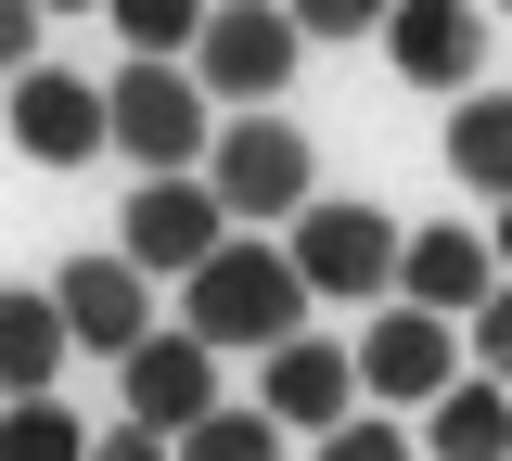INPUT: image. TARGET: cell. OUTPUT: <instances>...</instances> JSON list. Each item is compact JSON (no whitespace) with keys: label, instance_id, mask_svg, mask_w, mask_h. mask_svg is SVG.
I'll list each match as a JSON object with an SVG mask.
<instances>
[{"label":"cell","instance_id":"6da1fadb","mask_svg":"<svg viewBox=\"0 0 512 461\" xmlns=\"http://www.w3.org/2000/svg\"><path fill=\"white\" fill-rule=\"evenodd\" d=\"M180 333H192V346H256V359L295 346V333H308V282H295V257H282L269 231H231V244L180 282Z\"/></svg>","mask_w":512,"mask_h":461},{"label":"cell","instance_id":"7a4b0ae2","mask_svg":"<svg viewBox=\"0 0 512 461\" xmlns=\"http://www.w3.org/2000/svg\"><path fill=\"white\" fill-rule=\"evenodd\" d=\"M397 218L384 205H359V193H320L295 231H282V257H295V282L308 295H333V308H397Z\"/></svg>","mask_w":512,"mask_h":461},{"label":"cell","instance_id":"3957f363","mask_svg":"<svg viewBox=\"0 0 512 461\" xmlns=\"http://www.w3.org/2000/svg\"><path fill=\"white\" fill-rule=\"evenodd\" d=\"M103 116H116V154L141 167V180H205V154H218L205 77L192 65H116L103 77Z\"/></svg>","mask_w":512,"mask_h":461},{"label":"cell","instance_id":"277c9868","mask_svg":"<svg viewBox=\"0 0 512 461\" xmlns=\"http://www.w3.org/2000/svg\"><path fill=\"white\" fill-rule=\"evenodd\" d=\"M205 193L231 205V231H295L308 218V129H282V116H231L218 154H205Z\"/></svg>","mask_w":512,"mask_h":461},{"label":"cell","instance_id":"5b68a950","mask_svg":"<svg viewBox=\"0 0 512 461\" xmlns=\"http://www.w3.org/2000/svg\"><path fill=\"white\" fill-rule=\"evenodd\" d=\"M231 244V205L205 193V180H128V205H116V257L141 269V282H167V269H205Z\"/></svg>","mask_w":512,"mask_h":461},{"label":"cell","instance_id":"8992f818","mask_svg":"<svg viewBox=\"0 0 512 461\" xmlns=\"http://www.w3.org/2000/svg\"><path fill=\"white\" fill-rule=\"evenodd\" d=\"M448 385H474V346H461V321L372 308V333H359V397H384V410H436Z\"/></svg>","mask_w":512,"mask_h":461},{"label":"cell","instance_id":"52a82bcc","mask_svg":"<svg viewBox=\"0 0 512 461\" xmlns=\"http://www.w3.org/2000/svg\"><path fill=\"white\" fill-rule=\"evenodd\" d=\"M308 65V39H295V13L282 0H231L218 26H205V52H192V77H205V103H244V116H269V90Z\"/></svg>","mask_w":512,"mask_h":461},{"label":"cell","instance_id":"ba28073f","mask_svg":"<svg viewBox=\"0 0 512 461\" xmlns=\"http://www.w3.org/2000/svg\"><path fill=\"white\" fill-rule=\"evenodd\" d=\"M256 410L282 423V436H346L359 423V346H333V333H295V346H269V372H256Z\"/></svg>","mask_w":512,"mask_h":461},{"label":"cell","instance_id":"9c48e42d","mask_svg":"<svg viewBox=\"0 0 512 461\" xmlns=\"http://www.w3.org/2000/svg\"><path fill=\"white\" fill-rule=\"evenodd\" d=\"M52 308H64V333H77L90 359H116V372L154 346V282H141L128 257H64L52 269Z\"/></svg>","mask_w":512,"mask_h":461},{"label":"cell","instance_id":"30bf717a","mask_svg":"<svg viewBox=\"0 0 512 461\" xmlns=\"http://www.w3.org/2000/svg\"><path fill=\"white\" fill-rule=\"evenodd\" d=\"M0 129H13V154H26V167H90V154L116 141V116H103V77L39 65L13 103H0Z\"/></svg>","mask_w":512,"mask_h":461},{"label":"cell","instance_id":"8fae6325","mask_svg":"<svg viewBox=\"0 0 512 461\" xmlns=\"http://www.w3.org/2000/svg\"><path fill=\"white\" fill-rule=\"evenodd\" d=\"M116 397H128V423L167 436V449H180L205 410H231V397H218V346H192V333H154V346L116 372Z\"/></svg>","mask_w":512,"mask_h":461},{"label":"cell","instance_id":"7c38bea8","mask_svg":"<svg viewBox=\"0 0 512 461\" xmlns=\"http://www.w3.org/2000/svg\"><path fill=\"white\" fill-rule=\"evenodd\" d=\"M384 52H397V77H410V90L474 103V77H487V13H474V0H397Z\"/></svg>","mask_w":512,"mask_h":461},{"label":"cell","instance_id":"4fadbf2b","mask_svg":"<svg viewBox=\"0 0 512 461\" xmlns=\"http://www.w3.org/2000/svg\"><path fill=\"white\" fill-rule=\"evenodd\" d=\"M487 295H500L487 231H436V218H423V231L397 244V308H423V321H461V333H474V308H487Z\"/></svg>","mask_w":512,"mask_h":461},{"label":"cell","instance_id":"5bb4252c","mask_svg":"<svg viewBox=\"0 0 512 461\" xmlns=\"http://www.w3.org/2000/svg\"><path fill=\"white\" fill-rule=\"evenodd\" d=\"M77 359V333H64L52 282H0V410H26V397H52V372Z\"/></svg>","mask_w":512,"mask_h":461},{"label":"cell","instance_id":"9a60e30c","mask_svg":"<svg viewBox=\"0 0 512 461\" xmlns=\"http://www.w3.org/2000/svg\"><path fill=\"white\" fill-rule=\"evenodd\" d=\"M448 180H461V193H487V205H512V90L448 103Z\"/></svg>","mask_w":512,"mask_h":461},{"label":"cell","instance_id":"2e32d148","mask_svg":"<svg viewBox=\"0 0 512 461\" xmlns=\"http://www.w3.org/2000/svg\"><path fill=\"white\" fill-rule=\"evenodd\" d=\"M423 461H512V397L500 385H448L423 410Z\"/></svg>","mask_w":512,"mask_h":461},{"label":"cell","instance_id":"e0dca14e","mask_svg":"<svg viewBox=\"0 0 512 461\" xmlns=\"http://www.w3.org/2000/svg\"><path fill=\"white\" fill-rule=\"evenodd\" d=\"M103 26H116V39H128V65H192L218 13H205V0H116Z\"/></svg>","mask_w":512,"mask_h":461},{"label":"cell","instance_id":"ac0fdd59","mask_svg":"<svg viewBox=\"0 0 512 461\" xmlns=\"http://www.w3.org/2000/svg\"><path fill=\"white\" fill-rule=\"evenodd\" d=\"M0 461H90V423L64 397H26V410H0Z\"/></svg>","mask_w":512,"mask_h":461},{"label":"cell","instance_id":"d6986e66","mask_svg":"<svg viewBox=\"0 0 512 461\" xmlns=\"http://www.w3.org/2000/svg\"><path fill=\"white\" fill-rule=\"evenodd\" d=\"M180 461H282V423L269 410H205L180 436Z\"/></svg>","mask_w":512,"mask_h":461},{"label":"cell","instance_id":"ffe728a7","mask_svg":"<svg viewBox=\"0 0 512 461\" xmlns=\"http://www.w3.org/2000/svg\"><path fill=\"white\" fill-rule=\"evenodd\" d=\"M410 449H423L410 423H384V410H359V423H346V436H320L308 461H410Z\"/></svg>","mask_w":512,"mask_h":461},{"label":"cell","instance_id":"44dd1931","mask_svg":"<svg viewBox=\"0 0 512 461\" xmlns=\"http://www.w3.org/2000/svg\"><path fill=\"white\" fill-rule=\"evenodd\" d=\"M461 346H474V385H500V397H512V282L474 308V333H461Z\"/></svg>","mask_w":512,"mask_h":461},{"label":"cell","instance_id":"7402d4cb","mask_svg":"<svg viewBox=\"0 0 512 461\" xmlns=\"http://www.w3.org/2000/svg\"><path fill=\"white\" fill-rule=\"evenodd\" d=\"M372 26H397V13H384V0H295V39H372Z\"/></svg>","mask_w":512,"mask_h":461},{"label":"cell","instance_id":"603a6c76","mask_svg":"<svg viewBox=\"0 0 512 461\" xmlns=\"http://www.w3.org/2000/svg\"><path fill=\"white\" fill-rule=\"evenodd\" d=\"M39 26H52L39 0H0V77H13V90L39 77Z\"/></svg>","mask_w":512,"mask_h":461},{"label":"cell","instance_id":"cb8c5ba5","mask_svg":"<svg viewBox=\"0 0 512 461\" xmlns=\"http://www.w3.org/2000/svg\"><path fill=\"white\" fill-rule=\"evenodd\" d=\"M90 461H180L167 436H141V423H116V436H90Z\"/></svg>","mask_w":512,"mask_h":461},{"label":"cell","instance_id":"d4e9b609","mask_svg":"<svg viewBox=\"0 0 512 461\" xmlns=\"http://www.w3.org/2000/svg\"><path fill=\"white\" fill-rule=\"evenodd\" d=\"M487 257H500V269H512V205H500V231H487Z\"/></svg>","mask_w":512,"mask_h":461}]
</instances>
